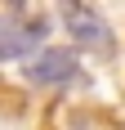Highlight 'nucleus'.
<instances>
[{"label": "nucleus", "mask_w": 125, "mask_h": 130, "mask_svg": "<svg viewBox=\"0 0 125 130\" xmlns=\"http://www.w3.org/2000/svg\"><path fill=\"white\" fill-rule=\"evenodd\" d=\"M80 72L72 50H40L31 63H27V81H36V85H62V81H72Z\"/></svg>", "instance_id": "nucleus-3"}, {"label": "nucleus", "mask_w": 125, "mask_h": 130, "mask_svg": "<svg viewBox=\"0 0 125 130\" xmlns=\"http://www.w3.org/2000/svg\"><path fill=\"white\" fill-rule=\"evenodd\" d=\"M62 27L72 31L76 45H85V50H98V54H112L116 40H112V27H107V18H103L98 9H89V5H62Z\"/></svg>", "instance_id": "nucleus-2"}, {"label": "nucleus", "mask_w": 125, "mask_h": 130, "mask_svg": "<svg viewBox=\"0 0 125 130\" xmlns=\"http://www.w3.org/2000/svg\"><path fill=\"white\" fill-rule=\"evenodd\" d=\"M45 31H49V23H45L40 13H27L23 5L5 9V18H0V58H5V63L27 58V54L45 40ZM31 58H36V54H31Z\"/></svg>", "instance_id": "nucleus-1"}]
</instances>
